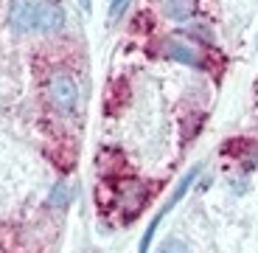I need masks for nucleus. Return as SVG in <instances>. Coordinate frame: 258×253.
I'll return each instance as SVG.
<instances>
[{
	"mask_svg": "<svg viewBox=\"0 0 258 253\" xmlns=\"http://www.w3.org/2000/svg\"><path fill=\"white\" fill-rule=\"evenodd\" d=\"M197 175H200V166H194L191 172H185V175H182V180L177 183V188L171 191V197H168V200L163 203V208H160V211L155 214V220L149 222L146 234H143V239H141V253H146V250H149V245H152V239H155V234H157V225H160V222L166 220L168 214H171V208H174L177 203H180L182 197L188 194V188L194 186V180H197Z\"/></svg>",
	"mask_w": 258,
	"mask_h": 253,
	"instance_id": "nucleus-1",
	"label": "nucleus"
},
{
	"mask_svg": "<svg viewBox=\"0 0 258 253\" xmlns=\"http://www.w3.org/2000/svg\"><path fill=\"white\" fill-rule=\"evenodd\" d=\"M48 96L62 113H73L79 104V84L68 71H53L48 76Z\"/></svg>",
	"mask_w": 258,
	"mask_h": 253,
	"instance_id": "nucleus-2",
	"label": "nucleus"
},
{
	"mask_svg": "<svg viewBox=\"0 0 258 253\" xmlns=\"http://www.w3.org/2000/svg\"><path fill=\"white\" fill-rule=\"evenodd\" d=\"M9 26L14 34H28L37 28V3L34 0H12L9 6Z\"/></svg>",
	"mask_w": 258,
	"mask_h": 253,
	"instance_id": "nucleus-3",
	"label": "nucleus"
},
{
	"mask_svg": "<svg viewBox=\"0 0 258 253\" xmlns=\"http://www.w3.org/2000/svg\"><path fill=\"white\" fill-rule=\"evenodd\" d=\"M64 28V12L56 3H37V31L56 34Z\"/></svg>",
	"mask_w": 258,
	"mask_h": 253,
	"instance_id": "nucleus-4",
	"label": "nucleus"
},
{
	"mask_svg": "<svg viewBox=\"0 0 258 253\" xmlns=\"http://www.w3.org/2000/svg\"><path fill=\"white\" fill-rule=\"evenodd\" d=\"M163 51H166L168 59H174V62H182V65H188V68H202V59L197 57V51H194L191 45H182V42L168 39L166 45H163Z\"/></svg>",
	"mask_w": 258,
	"mask_h": 253,
	"instance_id": "nucleus-5",
	"label": "nucleus"
},
{
	"mask_svg": "<svg viewBox=\"0 0 258 253\" xmlns=\"http://www.w3.org/2000/svg\"><path fill=\"white\" fill-rule=\"evenodd\" d=\"M71 197H73V188H71V183H56L53 186V191H51V197H48V203H51L53 208H68V203H71Z\"/></svg>",
	"mask_w": 258,
	"mask_h": 253,
	"instance_id": "nucleus-6",
	"label": "nucleus"
},
{
	"mask_svg": "<svg viewBox=\"0 0 258 253\" xmlns=\"http://www.w3.org/2000/svg\"><path fill=\"white\" fill-rule=\"evenodd\" d=\"M166 12L174 20H185L194 12V0H166Z\"/></svg>",
	"mask_w": 258,
	"mask_h": 253,
	"instance_id": "nucleus-7",
	"label": "nucleus"
},
{
	"mask_svg": "<svg viewBox=\"0 0 258 253\" xmlns=\"http://www.w3.org/2000/svg\"><path fill=\"white\" fill-rule=\"evenodd\" d=\"M126 6H129V0H110V17L115 20V17H118V14H121Z\"/></svg>",
	"mask_w": 258,
	"mask_h": 253,
	"instance_id": "nucleus-8",
	"label": "nucleus"
},
{
	"mask_svg": "<svg viewBox=\"0 0 258 253\" xmlns=\"http://www.w3.org/2000/svg\"><path fill=\"white\" fill-rule=\"evenodd\" d=\"M171 247H180V250H185V245H182V242H166V245H163V250H171Z\"/></svg>",
	"mask_w": 258,
	"mask_h": 253,
	"instance_id": "nucleus-9",
	"label": "nucleus"
},
{
	"mask_svg": "<svg viewBox=\"0 0 258 253\" xmlns=\"http://www.w3.org/2000/svg\"><path fill=\"white\" fill-rule=\"evenodd\" d=\"M82 9L84 12H90V0H82Z\"/></svg>",
	"mask_w": 258,
	"mask_h": 253,
	"instance_id": "nucleus-10",
	"label": "nucleus"
},
{
	"mask_svg": "<svg viewBox=\"0 0 258 253\" xmlns=\"http://www.w3.org/2000/svg\"><path fill=\"white\" fill-rule=\"evenodd\" d=\"M255 48H258V39H255Z\"/></svg>",
	"mask_w": 258,
	"mask_h": 253,
	"instance_id": "nucleus-11",
	"label": "nucleus"
}]
</instances>
